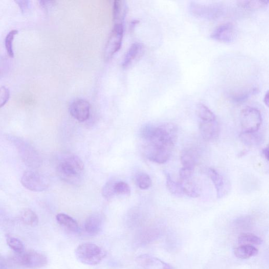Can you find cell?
<instances>
[{
  "label": "cell",
  "mask_w": 269,
  "mask_h": 269,
  "mask_svg": "<svg viewBox=\"0 0 269 269\" xmlns=\"http://www.w3.org/2000/svg\"><path fill=\"white\" fill-rule=\"evenodd\" d=\"M177 126L171 123L158 126L147 125L141 131V136L147 141V145L171 150L177 141Z\"/></svg>",
  "instance_id": "6da1fadb"
},
{
  "label": "cell",
  "mask_w": 269,
  "mask_h": 269,
  "mask_svg": "<svg viewBox=\"0 0 269 269\" xmlns=\"http://www.w3.org/2000/svg\"><path fill=\"white\" fill-rule=\"evenodd\" d=\"M84 169L83 161L75 155L65 158L57 166V172L64 182L73 185L79 186L82 183V174Z\"/></svg>",
  "instance_id": "7a4b0ae2"
},
{
  "label": "cell",
  "mask_w": 269,
  "mask_h": 269,
  "mask_svg": "<svg viewBox=\"0 0 269 269\" xmlns=\"http://www.w3.org/2000/svg\"><path fill=\"white\" fill-rule=\"evenodd\" d=\"M106 255V252L103 248L90 242L81 244L75 251L77 259L83 264L89 265L100 263Z\"/></svg>",
  "instance_id": "3957f363"
},
{
  "label": "cell",
  "mask_w": 269,
  "mask_h": 269,
  "mask_svg": "<svg viewBox=\"0 0 269 269\" xmlns=\"http://www.w3.org/2000/svg\"><path fill=\"white\" fill-rule=\"evenodd\" d=\"M262 118L260 110L253 107L247 106L240 114L241 132L252 133L258 131L262 124Z\"/></svg>",
  "instance_id": "277c9868"
},
{
  "label": "cell",
  "mask_w": 269,
  "mask_h": 269,
  "mask_svg": "<svg viewBox=\"0 0 269 269\" xmlns=\"http://www.w3.org/2000/svg\"><path fill=\"white\" fill-rule=\"evenodd\" d=\"M21 183L25 188L34 192L45 191L50 185V181L46 176L33 171L25 172Z\"/></svg>",
  "instance_id": "5b68a950"
},
{
  "label": "cell",
  "mask_w": 269,
  "mask_h": 269,
  "mask_svg": "<svg viewBox=\"0 0 269 269\" xmlns=\"http://www.w3.org/2000/svg\"><path fill=\"white\" fill-rule=\"evenodd\" d=\"M124 33L123 25H115L105 49V58L110 60L121 49Z\"/></svg>",
  "instance_id": "8992f818"
},
{
  "label": "cell",
  "mask_w": 269,
  "mask_h": 269,
  "mask_svg": "<svg viewBox=\"0 0 269 269\" xmlns=\"http://www.w3.org/2000/svg\"><path fill=\"white\" fill-rule=\"evenodd\" d=\"M237 35V30L231 23L222 24L217 27L210 37L212 39L225 43H230L236 40Z\"/></svg>",
  "instance_id": "52a82bcc"
},
{
  "label": "cell",
  "mask_w": 269,
  "mask_h": 269,
  "mask_svg": "<svg viewBox=\"0 0 269 269\" xmlns=\"http://www.w3.org/2000/svg\"><path fill=\"white\" fill-rule=\"evenodd\" d=\"M18 262L22 265L32 268H41L48 262L47 257L39 253L30 251L21 254L19 257Z\"/></svg>",
  "instance_id": "ba28073f"
},
{
  "label": "cell",
  "mask_w": 269,
  "mask_h": 269,
  "mask_svg": "<svg viewBox=\"0 0 269 269\" xmlns=\"http://www.w3.org/2000/svg\"><path fill=\"white\" fill-rule=\"evenodd\" d=\"M70 112L76 120L81 122H85L89 117L90 105L85 100L77 99L71 104Z\"/></svg>",
  "instance_id": "9c48e42d"
},
{
  "label": "cell",
  "mask_w": 269,
  "mask_h": 269,
  "mask_svg": "<svg viewBox=\"0 0 269 269\" xmlns=\"http://www.w3.org/2000/svg\"><path fill=\"white\" fill-rule=\"evenodd\" d=\"M172 151L169 149L147 145L145 148V155L150 161L163 164L169 160Z\"/></svg>",
  "instance_id": "30bf717a"
},
{
  "label": "cell",
  "mask_w": 269,
  "mask_h": 269,
  "mask_svg": "<svg viewBox=\"0 0 269 269\" xmlns=\"http://www.w3.org/2000/svg\"><path fill=\"white\" fill-rule=\"evenodd\" d=\"M199 130L203 139L207 142L216 141L219 137L220 127L217 120L213 121H200Z\"/></svg>",
  "instance_id": "8fae6325"
},
{
  "label": "cell",
  "mask_w": 269,
  "mask_h": 269,
  "mask_svg": "<svg viewBox=\"0 0 269 269\" xmlns=\"http://www.w3.org/2000/svg\"><path fill=\"white\" fill-rule=\"evenodd\" d=\"M208 175L215 187L217 198L221 199L227 195L229 187L223 176L213 168L208 169Z\"/></svg>",
  "instance_id": "7c38bea8"
},
{
  "label": "cell",
  "mask_w": 269,
  "mask_h": 269,
  "mask_svg": "<svg viewBox=\"0 0 269 269\" xmlns=\"http://www.w3.org/2000/svg\"><path fill=\"white\" fill-rule=\"evenodd\" d=\"M137 261L144 269H173L169 264L148 255L139 256Z\"/></svg>",
  "instance_id": "4fadbf2b"
},
{
  "label": "cell",
  "mask_w": 269,
  "mask_h": 269,
  "mask_svg": "<svg viewBox=\"0 0 269 269\" xmlns=\"http://www.w3.org/2000/svg\"><path fill=\"white\" fill-rule=\"evenodd\" d=\"M103 225V218L100 214H93L88 217L84 223L86 232L90 236L98 235Z\"/></svg>",
  "instance_id": "5bb4252c"
},
{
  "label": "cell",
  "mask_w": 269,
  "mask_h": 269,
  "mask_svg": "<svg viewBox=\"0 0 269 269\" xmlns=\"http://www.w3.org/2000/svg\"><path fill=\"white\" fill-rule=\"evenodd\" d=\"M144 51L143 45L139 42L132 44L126 53L122 62V66L127 68L132 63L140 58Z\"/></svg>",
  "instance_id": "9a60e30c"
},
{
  "label": "cell",
  "mask_w": 269,
  "mask_h": 269,
  "mask_svg": "<svg viewBox=\"0 0 269 269\" xmlns=\"http://www.w3.org/2000/svg\"><path fill=\"white\" fill-rule=\"evenodd\" d=\"M127 13V6L122 0L115 1L113 6V18L115 25H123Z\"/></svg>",
  "instance_id": "2e32d148"
},
{
  "label": "cell",
  "mask_w": 269,
  "mask_h": 269,
  "mask_svg": "<svg viewBox=\"0 0 269 269\" xmlns=\"http://www.w3.org/2000/svg\"><path fill=\"white\" fill-rule=\"evenodd\" d=\"M197 159V153L193 149H187L182 152L181 161L183 167L194 170Z\"/></svg>",
  "instance_id": "e0dca14e"
},
{
  "label": "cell",
  "mask_w": 269,
  "mask_h": 269,
  "mask_svg": "<svg viewBox=\"0 0 269 269\" xmlns=\"http://www.w3.org/2000/svg\"><path fill=\"white\" fill-rule=\"evenodd\" d=\"M56 219L61 226L73 233H78L79 231V226L78 222L71 217L65 214H59L56 216Z\"/></svg>",
  "instance_id": "ac0fdd59"
},
{
  "label": "cell",
  "mask_w": 269,
  "mask_h": 269,
  "mask_svg": "<svg viewBox=\"0 0 269 269\" xmlns=\"http://www.w3.org/2000/svg\"><path fill=\"white\" fill-rule=\"evenodd\" d=\"M258 250L254 245H240L235 249V256L240 259H247L256 256Z\"/></svg>",
  "instance_id": "d6986e66"
},
{
  "label": "cell",
  "mask_w": 269,
  "mask_h": 269,
  "mask_svg": "<svg viewBox=\"0 0 269 269\" xmlns=\"http://www.w3.org/2000/svg\"><path fill=\"white\" fill-rule=\"evenodd\" d=\"M21 144L20 145V150H21V154L23 156V159L25 162L30 164V165H34V163L35 162L38 164V158L33 148H31L29 145H27L24 143L20 142Z\"/></svg>",
  "instance_id": "ffe728a7"
},
{
  "label": "cell",
  "mask_w": 269,
  "mask_h": 269,
  "mask_svg": "<svg viewBox=\"0 0 269 269\" xmlns=\"http://www.w3.org/2000/svg\"><path fill=\"white\" fill-rule=\"evenodd\" d=\"M184 195L187 196L196 198L200 195V190L198 185L194 182L191 179L182 182Z\"/></svg>",
  "instance_id": "44dd1931"
},
{
  "label": "cell",
  "mask_w": 269,
  "mask_h": 269,
  "mask_svg": "<svg viewBox=\"0 0 269 269\" xmlns=\"http://www.w3.org/2000/svg\"><path fill=\"white\" fill-rule=\"evenodd\" d=\"M239 138L241 142L248 146H257L260 144L262 138L258 131L252 133L241 132Z\"/></svg>",
  "instance_id": "7402d4cb"
},
{
  "label": "cell",
  "mask_w": 269,
  "mask_h": 269,
  "mask_svg": "<svg viewBox=\"0 0 269 269\" xmlns=\"http://www.w3.org/2000/svg\"><path fill=\"white\" fill-rule=\"evenodd\" d=\"M166 186L172 195L181 196L184 195V188L182 182H176L173 180L169 174H166Z\"/></svg>",
  "instance_id": "603a6c76"
},
{
  "label": "cell",
  "mask_w": 269,
  "mask_h": 269,
  "mask_svg": "<svg viewBox=\"0 0 269 269\" xmlns=\"http://www.w3.org/2000/svg\"><path fill=\"white\" fill-rule=\"evenodd\" d=\"M196 111L200 121H213L217 120L215 114L204 104L197 105Z\"/></svg>",
  "instance_id": "cb8c5ba5"
},
{
  "label": "cell",
  "mask_w": 269,
  "mask_h": 269,
  "mask_svg": "<svg viewBox=\"0 0 269 269\" xmlns=\"http://www.w3.org/2000/svg\"><path fill=\"white\" fill-rule=\"evenodd\" d=\"M268 1H239L238 5L248 10H260L265 8L268 4Z\"/></svg>",
  "instance_id": "d4e9b609"
},
{
  "label": "cell",
  "mask_w": 269,
  "mask_h": 269,
  "mask_svg": "<svg viewBox=\"0 0 269 269\" xmlns=\"http://www.w3.org/2000/svg\"><path fill=\"white\" fill-rule=\"evenodd\" d=\"M262 242L260 238L252 234H243L238 238V242L241 245H260Z\"/></svg>",
  "instance_id": "484cf974"
},
{
  "label": "cell",
  "mask_w": 269,
  "mask_h": 269,
  "mask_svg": "<svg viewBox=\"0 0 269 269\" xmlns=\"http://www.w3.org/2000/svg\"><path fill=\"white\" fill-rule=\"evenodd\" d=\"M21 219L24 223L31 226L37 225L38 222L37 216L30 209H25L22 211Z\"/></svg>",
  "instance_id": "4316f807"
},
{
  "label": "cell",
  "mask_w": 269,
  "mask_h": 269,
  "mask_svg": "<svg viewBox=\"0 0 269 269\" xmlns=\"http://www.w3.org/2000/svg\"><path fill=\"white\" fill-rule=\"evenodd\" d=\"M9 246L18 254H21L25 252V246L23 242L16 238L9 236L7 239Z\"/></svg>",
  "instance_id": "83f0119b"
},
{
  "label": "cell",
  "mask_w": 269,
  "mask_h": 269,
  "mask_svg": "<svg viewBox=\"0 0 269 269\" xmlns=\"http://www.w3.org/2000/svg\"><path fill=\"white\" fill-rule=\"evenodd\" d=\"M117 182V181L114 180H110L103 187L102 193L103 196L105 199H109L116 195V193H115V187Z\"/></svg>",
  "instance_id": "f1b7e54d"
},
{
  "label": "cell",
  "mask_w": 269,
  "mask_h": 269,
  "mask_svg": "<svg viewBox=\"0 0 269 269\" xmlns=\"http://www.w3.org/2000/svg\"><path fill=\"white\" fill-rule=\"evenodd\" d=\"M136 181L138 186L142 190H147L151 186L152 182L151 178L146 173L142 172L139 174Z\"/></svg>",
  "instance_id": "f546056e"
},
{
  "label": "cell",
  "mask_w": 269,
  "mask_h": 269,
  "mask_svg": "<svg viewBox=\"0 0 269 269\" xmlns=\"http://www.w3.org/2000/svg\"><path fill=\"white\" fill-rule=\"evenodd\" d=\"M17 30L11 31L7 35L5 39V46L8 55L13 58L14 57V51L13 49V42L15 36L17 34Z\"/></svg>",
  "instance_id": "4dcf8cb0"
},
{
  "label": "cell",
  "mask_w": 269,
  "mask_h": 269,
  "mask_svg": "<svg viewBox=\"0 0 269 269\" xmlns=\"http://www.w3.org/2000/svg\"><path fill=\"white\" fill-rule=\"evenodd\" d=\"M116 195L129 196L131 190L129 186L124 182H117L115 187Z\"/></svg>",
  "instance_id": "1f68e13d"
},
{
  "label": "cell",
  "mask_w": 269,
  "mask_h": 269,
  "mask_svg": "<svg viewBox=\"0 0 269 269\" xmlns=\"http://www.w3.org/2000/svg\"><path fill=\"white\" fill-rule=\"evenodd\" d=\"M10 98V91L5 86L0 87V108L4 106Z\"/></svg>",
  "instance_id": "d6a6232c"
},
{
  "label": "cell",
  "mask_w": 269,
  "mask_h": 269,
  "mask_svg": "<svg viewBox=\"0 0 269 269\" xmlns=\"http://www.w3.org/2000/svg\"><path fill=\"white\" fill-rule=\"evenodd\" d=\"M193 172L194 169L182 167L179 172L180 179L182 182L190 180L193 176Z\"/></svg>",
  "instance_id": "836d02e7"
},
{
  "label": "cell",
  "mask_w": 269,
  "mask_h": 269,
  "mask_svg": "<svg viewBox=\"0 0 269 269\" xmlns=\"http://www.w3.org/2000/svg\"><path fill=\"white\" fill-rule=\"evenodd\" d=\"M15 3L21 9L23 13H27L30 8V2L29 1H16Z\"/></svg>",
  "instance_id": "e575fe53"
},
{
  "label": "cell",
  "mask_w": 269,
  "mask_h": 269,
  "mask_svg": "<svg viewBox=\"0 0 269 269\" xmlns=\"http://www.w3.org/2000/svg\"><path fill=\"white\" fill-rule=\"evenodd\" d=\"M55 2H40V5L45 9H48L54 5Z\"/></svg>",
  "instance_id": "d590c367"
},
{
  "label": "cell",
  "mask_w": 269,
  "mask_h": 269,
  "mask_svg": "<svg viewBox=\"0 0 269 269\" xmlns=\"http://www.w3.org/2000/svg\"><path fill=\"white\" fill-rule=\"evenodd\" d=\"M261 154L267 162L268 161V147L266 146L262 150Z\"/></svg>",
  "instance_id": "8d00e7d4"
},
{
  "label": "cell",
  "mask_w": 269,
  "mask_h": 269,
  "mask_svg": "<svg viewBox=\"0 0 269 269\" xmlns=\"http://www.w3.org/2000/svg\"><path fill=\"white\" fill-rule=\"evenodd\" d=\"M7 265L5 260L2 257H0V269H7Z\"/></svg>",
  "instance_id": "74e56055"
},
{
  "label": "cell",
  "mask_w": 269,
  "mask_h": 269,
  "mask_svg": "<svg viewBox=\"0 0 269 269\" xmlns=\"http://www.w3.org/2000/svg\"><path fill=\"white\" fill-rule=\"evenodd\" d=\"M264 104L266 105V106H268V92L267 91L266 94L264 95V100H263Z\"/></svg>",
  "instance_id": "f35d334b"
}]
</instances>
